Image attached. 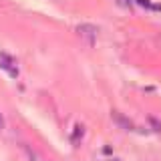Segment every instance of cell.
<instances>
[{
	"instance_id": "obj_5",
	"label": "cell",
	"mask_w": 161,
	"mask_h": 161,
	"mask_svg": "<svg viewBox=\"0 0 161 161\" xmlns=\"http://www.w3.org/2000/svg\"><path fill=\"white\" fill-rule=\"evenodd\" d=\"M107 161H121V159H117V157H111V159H107Z\"/></svg>"
},
{
	"instance_id": "obj_4",
	"label": "cell",
	"mask_w": 161,
	"mask_h": 161,
	"mask_svg": "<svg viewBox=\"0 0 161 161\" xmlns=\"http://www.w3.org/2000/svg\"><path fill=\"white\" fill-rule=\"evenodd\" d=\"M2 125H4V119H2V113H0V129H2Z\"/></svg>"
},
{
	"instance_id": "obj_2",
	"label": "cell",
	"mask_w": 161,
	"mask_h": 161,
	"mask_svg": "<svg viewBox=\"0 0 161 161\" xmlns=\"http://www.w3.org/2000/svg\"><path fill=\"white\" fill-rule=\"evenodd\" d=\"M79 34H83V36H91V40H93L95 34H97V28L91 26V24H80V26H79Z\"/></svg>"
},
{
	"instance_id": "obj_1",
	"label": "cell",
	"mask_w": 161,
	"mask_h": 161,
	"mask_svg": "<svg viewBox=\"0 0 161 161\" xmlns=\"http://www.w3.org/2000/svg\"><path fill=\"white\" fill-rule=\"evenodd\" d=\"M0 69L6 70L10 77H18V67H16V60L10 57L8 53H0Z\"/></svg>"
},
{
	"instance_id": "obj_3",
	"label": "cell",
	"mask_w": 161,
	"mask_h": 161,
	"mask_svg": "<svg viewBox=\"0 0 161 161\" xmlns=\"http://www.w3.org/2000/svg\"><path fill=\"white\" fill-rule=\"evenodd\" d=\"M30 161H44V159L38 157V155H34V153H30Z\"/></svg>"
}]
</instances>
